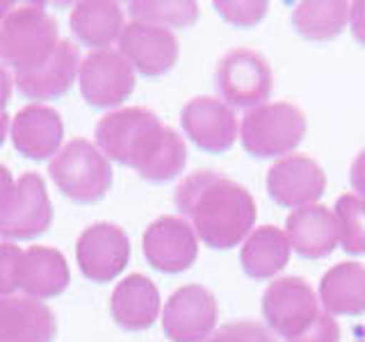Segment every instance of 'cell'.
I'll return each mask as SVG.
<instances>
[{
	"instance_id": "obj_26",
	"label": "cell",
	"mask_w": 365,
	"mask_h": 342,
	"mask_svg": "<svg viewBox=\"0 0 365 342\" xmlns=\"http://www.w3.org/2000/svg\"><path fill=\"white\" fill-rule=\"evenodd\" d=\"M133 21L160 28H187L199 19V5L192 0H133L128 5Z\"/></svg>"
},
{
	"instance_id": "obj_34",
	"label": "cell",
	"mask_w": 365,
	"mask_h": 342,
	"mask_svg": "<svg viewBox=\"0 0 365 342\" xmlns=\"http://www.w3.org/2000/svg\"><path fill=\"white\" fill-rule=\"evenodd\" d=\"M349 180H351V187L359 192V197L365 199V148L354 157L351 169H349Z\"/></svg>"
},
{
	"instance_id": "obj_7",
	"label": "cell",
	"mask_w": 365,
	"mask_h": 342,
	"mask_svg": "<svg viewBox=\"0 0 365 342\" xmlns=\"http://www.w3.org/2000/svg\"><path fill=\"white\" fill-rule=\"evenodd\" d=\"M135 68L117 51H91L78 68V87L91 108H117L135 91Z\"/></svg>"
},
{
	"instance_id": "obj_17",
	"label": "cell",
	"mask_w": 365,
	"mask_h": 342,
	"mask_svg": "<svg viewBox=\"0 0 365 342\" xmlns=\"http://www.w3.org/2000/svg\"><path fill=\"white\" fill-rule=\"evenodd\" d=\"M80 68V51L73 41L62 39L43 64L30 71L14 73V85L21 96L30 100H53L71 89Z\"/></svg>"
},
{
	"instance_id": "obj_8",
	"label": "cell",
	"mask_w": 365,
	"mask_h": 342,
	"mask_svg": "<svg viewBox=\"0 0 365 342\" xmlns=\"http://www.w3.org/2000/svg\"><path fill=\"white\" fill-rule=\"evenodd\" d=\"M262 315L272 333L290 340L315 322L319 315V301L304 279L283 276L269 283L262 294Z\"/></svg>"
},
{
	"instance_id": "obj_30",
	"label": "cell",
	"mask_w": 365,
	"mask_h": 342,
	"mask_svg": "<svg viewBox=\"0 0 365 342\" xmlns=\"http://www.w3.org/2000/svg\"><path fill=\"white\" fill-rule=\"evenodd\" d=\"M23 249L14 242H0V296H11L19 290V267Z\"/></svg>"
},
{
	"instance_id": "obj_27",
	"label": "cell",
	"mask_w": 365,
	"mask_h": 342,
	"mask_svg": "<svg viewBox=\"0 0 365 342\" xmlns=\"http://www.w3.org/2000/svg\"><path fill=\"white\" fill-rule=\"evenodd\" d=\"M340 247L347 254H365V199L359 194H342L336 201Z\"/></svg>"
},
{
	"instance_id": "obj_19",
	"label": "cell",
	"mask_w": 365,
	"mask_h": 342,
	"mask_svg": "<svg viewBox=\"0 0 365 342\" xmlns=\"http://www.w3.org/2000/svg\"><path fill=\"white\" fill-rule=\"evenodd\" d=\"M55 313L32 296H0V342H53Z\"/></svg>"
},
{
	"instance_id": "obj_22",
	"label": "cell",
	"mask_w": 365,
	"mask_h": 342,
	"mask_svg": "<svg viewBox=\"0 0 365 342\" xmlns=\"http://www.w3.org/2000/svg\"><path fill=\"white\" fill-rule=\"evenodd\" d=\"M68 26L80 43L106 51V46L117 41L125 28L123 9L112 0H83L71 9Z\"/></svg>"
},
{
	"instance_id": "obj_9",
	"label": "cell",
	"mask_w": 365,
	"mask_h": 342,
	"mask_svg": "<svg viewBox=\"0 0 365 342\" xmlns=\"http://www.w3.org/2000/svg\"><path fill=\"white\" fill-rule=\"evenodd\" d=\"M76 260L83 276H87L89 281L110 283L128 265L130 239L117 224H91L78 237Z\"/></svg>"
},
{
	"instance_id": "obj_13",
	"label": "cell",
	"mask_w": 365,
	"mask_h": 342,
	"mask_svg": "<svg viewBox=\"0 0 365 342\" xmlns=\"http://www.w3.org/2000/svg\"><path fill=\"white\" fill-rule=\"evenodd\" d=\"M327 190L324 169L313 157L294 153L283 155L267 171V192L283 208L315 205Z\"/></svg>"
},
{
	"instance_id": "obj_20",
	"label": "cell",
	"mask_w": 365,
	"mask_h": 342,
	"mask_svg": "<svg viewBox=\"0 0 365 342\" xmlns=\"http://www.w3.org/2000/svg\"><path fill=\"white\" fill-rule=\"evenodd\" d=\"M68 281H71V271L62 251L43 244H34L23 251L19 288L26 292V296L37 301L53 299L68 288Z\"/></svg>"
},
{
	"instance_id": "obj_18",
	"label": "cell",
	"mask_w": 365,
	"mask_h": 342,
	"mask_svg": "<svg viewBox=\"0 0 365 342\" xmlns=\"http://www.w3.org/2000/svg\"><path fill=\"white\" fill-rule=\"evenodd\" d=\"M285 237L302 258H327L340 242L338 219L324 205L297 208L285 219Z\"/></svg>"
},
{
	"instance_id": "obj_15",
	"label": "cell",
	"mask_w": 365,
	"mask_h": 342,
	"mask_svg": "<svg viewBox=\"0 0 365 342\" xmlns=\"http://www.w3.org/2000/svg\"><path fill=\"white\" fill-rule=\"evenodd\" d=\"M180 125L190 140L208 153L228 151L240 133L231 105L212 96H194L187 100L180 112Z\"/></svg>"
},
{
	"instance_id": "obj_33",
	"label": "cell",
	"mask_w": 365,
	"mask_h": 342,
	"mask_svg": "<svg viewBox=\"0 0 365 342\" xmlns=\"http://www.w3.org/2000/svg\"><path fill=\"white\" fill-rule=\"evenodd\" d=\"M14 192H16V182L11 178V171L5 165H0V214L9 208L11 199H14Z\"/></svg>"
},
{
	"instance_id": "obj_3",
	"label": "cell",
	"mask_w": 365,
	"mask_h": 342,
	"mask_svg": "<svg viewBox=\"0 0 365 342\" xmlns=\"http://www.w3.org/2000/svg\"><path fill=\"white\" fill-rule=\"evenodd\" d=\"M57 21L41 3H0V64L14 73L43 64L60 43Z\"/></svg>"
},
{
	"instance_id": "obj_10",
	"label": "cell",
	"mask_w": 365,
	"mask_h": 342,
	"mask_svg": "<svg viewBox=\"0 0 365 342\" xmlns=\"http://www.w3.org/2000/svg\"><path fill=\"white\" fill-rule=\"evenodd\" d=\"M217 299L203 285H182L163 311V331L171 342H203L217 324Z\"/></svg>"
},
{
	"instance_id": "obj_35",
	"label": "cell",
	"mask_w": 365,
	"mask_h": 342,
	"mask_svg": "<svg viewBox=\"0 0 365 342\" xmlns=\"http://www.w3.org/2000/svg\"><path fill=\"white\" fill-rule=\"evenodd\" d=\"M11 87H14V78L9 76L7 66L0 64V114H5L7 103L11 100Z\"/></svg>"
},
{
	"instance_id": "obj_2",
	"label": "cell",
	"mask_w": 365,
	"mask_h": 342,
	"mask_svg": "<svg viewBox=\"0 0 365 342\" xmlns=\"http://www.w3.org/2000/svg\"><path fill=\"white\" fill-rule=\"evenodd\" d=\"M174 201L197 237L212 249H231L245 242L258 214L247 187L210 169L182 178Z\"/></svg>"
},
{
	"instance_id": "obj_5",
	"label": "cell",
	"mask_w": 365,
	"mask_h": 342,
	"mask_svg": "<svg viewBox=\"0 0 365 342\" xmlns=\"http://www.w3.org/2000/svg\"><path fill=\"white\" fill-rule=\"evenodd\" d=\"M306 135V114L294 103H265L249 110L240 125L245 151L256 157L288 155Z\"/></svg>"
},
{
	"instance_id": "obj_37",
	"label": "cell",
	"mask_w": 365,
	"mask_h": 342,
	"mask_svg": "<svg viewBox=\"0 0 365 342\" xmlns=\"http://www.w3.org/2000/svg\"><path fill=\"white\" fill-rule=\"evenodd\" d=\"M363 342H365V340H363Z\"/></svg>"
},
{
	"instance_id": "obj_11",
	"label": "cell",
	"mask_w": 365,
	"mask_h": 342,
	"mask_svg": "<svg viewBox=\"0 0 365 342\" xmlns=\"http://www.w3.org/2000/svg\"><path fill=\"white\" fill-rule=\"evenodd\" d=\"M148 265L165 274H180L194 265L199 256V237L182 217H158L142 237Z\"/></svg>"
},
{
	"instance_id": "obj_14",
	"label": "cell",
	"mask_w": 365,
	"mask_h": 342,
	"mask_svg": "<svg viewBox=\"0 0 365 342\" xmlns=\"http://www.w3.org/2000/svg\"><path fill=\"white\" fill-rule=\"evenodd\" d=\"M119 48L135 71L148 78L169 73L178 62L180 53L174 32L142 21H130L123 28L119 37Z\"/></svg>"
},
{
	"instance_id": "obj_28",
	"label": "cell",
	"mask_w": 365,
	"mask_h": 342,
	"mask_svg": "<svg viewBox=\"0 0 365 342\" xmlns=\"http://www.w3.org/2000/svg\"><path fill=\"white\" fill-rule=\"evenodd\" d=\"M215 7L224 21H228L231 26H237V28L256 26L269 9L265 0H217Z\"/></svg>"
},
{
	"instance_id": "obj_21",
	"label": "cell",
	"mask_w": 365,
	"mask_h": 342,
	"mask_svg": "<svg viewBox=\"0 0 365 342\" xmlns=\"http://www.w3.org/2000/svg\"><path fill=\"white\" fill-rule=\"evenodd\" d=\"M112 317L125 331L151 328L160 313V292L144 274H130L112 292Z\"/></svg>"
},
{
	"instance_id": "obj_32",
	"label": "cell",
	"mask_w": 365,
	"mask_h": 342,
	"mask_svg": "<svg viewBox=\"0 0 365 342\" xmlns=\"http://www.w3.org/2000/svg\"><path fill=\"white\" fill-rule=\"evenodd\" d=\"M349 28L354 39L365 46V0L349 3Z\"/></svg>"
},
{
	"instance_id": "obj_36",
	"label": "cell",
	"mask_w": 365,
	"mask_h": 342,
	"mask_svg": "<svg viewBox=\"0 0 365 342\" xmlns=\"http://www.w3.org/2000/svg\"><path fill=\"white\" fill-rule=\"evenodd\" d=\"M7 133H9V117H7V112H5V114H0V146L5 144Z\"/></svg>"
},
{
	"instance_id": "obj_16",
	"label": "cell",
	"mask_w": 365,
	"mask_h": 342,
	"mask_svg": "<svg viewBox=\"0 0 365 342\" xmlns=\"http://www.w3.org/2000/svg\"><path fill=\"white\" fill-rule=\"evenodd\" d=\"M14 148L30 160L55 157L64 140V121L60 112L43 103H30L21 108L9 123Z\"/></svg>"
},
{
	"instance_id": "obj_29",
	"label": "cell",
	"mask_w": 365,
	"mask_h": 342,
	"mask_svg": "<svg viewBox=\"0 0 365 342\" xmlns=\"http://www.w3.org/2000/svg\"><path fill=\"white\" fill-rule=\"evenodd\" d=\"M203 342H277V338H274L272 331L267 326H262L260 322L240 319V322H231L212 331Z\"/></svg>"
},
{
	"instance_id": "obj_31",
	"label": "cell",
	"mask_w": 365,
	"mask_h": 342,
	"mask_svg": "<svg viewBox=\"0 0 365 342\" xmlns=\"http://www.w3.org/2000/svg\"><path fill=\"white\" fill-rule=\"evenodd\" d=\"M340 340V326L334 319V315L319 313L315 317V322L308 326L304 333L294 336L285 342H338Z\"/></svg>"
},
{
	"instance_id": "obj_23",
	"label": "cell",
	"mask_w": 365,
	"mask_h": 342,
	"mask_svg": "<svg viewBox=\"0 0 365 342\" xmlns=\"http://www.w3.org/2000/svg\"><path fill=\"white\" fill-rule=\"evenodd\" d=\"M290 260V242L285 231L277 226H260L254 228L245 239L240 251V262L247 276L256 281H265L288 265Z\"/></svg>"
},
{
	"instance_id": "obj_25",
	"label": "cell",
	"mask_w": 365,
	"mask_h": 342,
	"mask_svg": "<svg viewBox=\"0 0 365 342\" xmlns=\"http://www.w3.org/2000/svg\"><path fill=\"white\" fill-rule=\"evenodd\" d=\"M349 21V3L345 0H306L292 14V26L311 41L334 39Z\"/></svg>"
},
{
	"instance_id": "obj_24",
	"label": "cell",
	"mask_w": 365,
	"mask_h": 342,
	"mask_svg": "<svg viewBox=\"0 0 365 342\" xmlns=\"http://www.w3.org/2000/svg\"><path fill=\"white\" fill-rule=\"evenodd\" d=\"M319 301L329 315L365 313V267L359 262H340L319 283Z\"/></svg>"
},
{
	"instance_id": "obj_12",
	"label": "cell",
	"mask_w": 365,
	"mask_h": 342,
	"mask_svg": "<svg viewBox=\"0 0 365 342\" xmlns=\"http://www.w3.org/2000/svg\"><path fill=\"white\" fill-rule=\"evenodd\" d=\"M53 224V203L43 178L28 171L16 180V192L9 208L0 214V237L30 239L46 233Z\"/></svg>"
},
{
	"instance_id": "obj_4",
	"label": "cell",
	"mask_w": 365,
	"mask_h": 342,
	"mask_svg": "<svg viewBox=\"0 0 365 342\" xmlns=\"http://www.w3.org/2000/svg\"><path fill=\"white\" fill-rule=\"evenodd\" d=\"M48 176L66 199L76 203H96L112 187V165L101 148L76 137L64 144L48 165Z\"/></svg>"
},
{
	"instance_id": "obj_1",
	"label": "cell",
	"mask_w": 365,
	"mask_h": 342,
	"mask_svg": "<svg viewBox=\"0 0 365 342\" xmlns=\"http://www.w3.org/2000/svg\"><path fill=\"white\" fill-rule=\"evenodd\" d=\"M96 146L108 160L130 167L144 180L167 182L187 162L185 140L146 108H119L96 123Z\"/></svg>"
},
{
	"instance_id": "obj_6",
	"label": "cell",
	"mask_w": 365,
	"mask_h": 342,
	"mask_svg": "<svg viewBox=\"0 0 365 342\" xmlns=\"http://www.w3.org/2000/svg\"><path fill=\"white\" fill-rule=\"evenodd\" d=\"M217 91L226 105L235 108H258L265 105L274 89V76L269 62L251 48L228 51L215 71Z\"/></svg>"
}]
</instances>
